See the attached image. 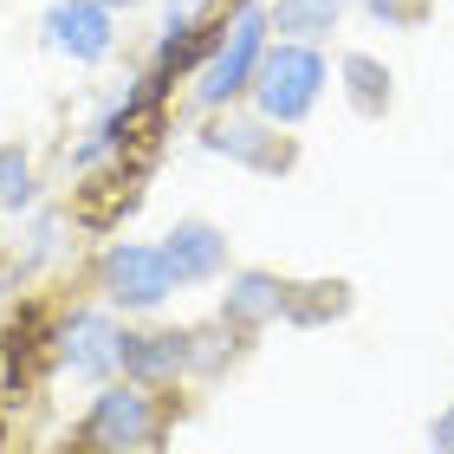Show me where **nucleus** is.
<instances>
[{
	"label": "nucleus",
	"instance_id": "1",
	"mask_svg": "<svg viewBox=\"0 0 454 454\" xmlns=\"http://www.w3.org/2000/svg\"><path fill=\"white\" fill-rule=\"evenodd\" d=\"M318 85H325V66H318V52H305V46H279L273 59H260V72H254L260 111L273 123L305 117L318 105Z\"/></svg>",
	"mask_w": 454,
	"mask_h": 454
},
{
	"label": "nucleus",
	"instance_id": "2",
	"mask_svg": "<svg viewBox=\"0 0 454 454\" xmlns=\"http://www.w3.org/2000/svg\"><path fill=\"white\" fill-rule=\"evenodd\" d=\"M260 39H266V13L260 7H240L234 27H227V39H221V52L208 59V72H201V105H221V98H234V91L254 85Z\"/></svg>",
	"mask_w": 454,
	"mask_h": 454
},
{
	"label": "nucleus",
	"instance_id": "3",
	"mask_svg": "<svg viewBox=\"0 0 454 454\" xmlns=\"http://www.w3.org/2000/svg\"><path fill=\"white\" fill-rule=\"evenodd\" d=\"M150 428H156V409H150L143 389H105V396L91 403L85 442L105 448V454H130V448L150 442Z\"/></svg>",
	"mask_w": 454,
	"mask_h": 454
},
{
	"label": "nucleus",
	"instance_id": "4",
	"mask_svg": "<svg viewBox=\"0 0 454 454\" xmlns=\"http://www.w3.org/2000/svg\"><path fill=\"white\" fill-rule=\"evenodd\" d=\"M46 33L59 52L72 59H105L111 52V13L105 0H59V7L46 13Z\"/></svg>",
	"mask_w": 454,
	"mask_h": 454
},
{
	"label": "nucleus",
	"instance_id": "5",
	"mask_svg": "<svg viewBox=\"0 0 454 454\" xmlns=\"http://www.w3.org/2000/svg\"><path fill=\"white\" fill-rule=\"evenodd\" d=\"M105 273H111V286H117L123 305H156V299L176 286L162 247H117V254L105 260Z\"/></svg>",
	"mask_w": 454,
	"mask_h": 454
},
{
	"label": "nucleus",
	"instance_id": "6",
	"mask_svg": "<svg viewBox=\"0 0 454 454\" xmlns=\"http://www.w3.org/2000/svg\"><path fill=\"white\" fill-rule=\"evenodd\" d=\"M59 350H66V364L78 377H105L111 364H123V332L98 312H78L66 332H59Z\"/></svg>",
	"mask_w": 454,
	"mask_h": 454
},
{
	"label": "nucleus",
	"instance_id": "7",
	"mask_svg": "<svg viewBox=\"0 0 454 454\" xmlns=\"http://www.w3.org/2000/svg\"><path fill=\"white\" fill-rule=\"evenodd\" d=\"M162 260H169V273H176V279H208L215 266L227 260V240L215 234V227L189 221V227H176V234H169V247H162Z\"/></svg>",
	"mask_w": 454,
	"mask_h": 454
},
{
	"label": "nucleus",
	"instance_id": "8",
	"mask_svg": "<svg viewBox=\"0 0 454 454\" xmlns=\"http://www.w3.org/2000/svg\"><path fill=\"white\" fill-rule=\"evenodd\" d=\"M286 312V286L266 279V273H247L234 286V299H227V318L234 325H260V318H279Z\"/></svg>",
	"mask_w": 454,
	"mask_h": 454
},
{
	"label": "nucleus",
	"instance_id": "9",
	"mask_svg": "<svg viewBox=\"0 0 454 454\" xmlns=\"http://www.w3.org/2000/svg\"><path fill=\"white\" fill-rule=\"evenodd\" d=\"M123 364L137 370V377H162V370L189 364V338L162 332V338H123Z\"/></svg>",
	"mask_w": 454,
	"mask_h": 454
},
{
	"label": "nucleus",
	"instance_id": "10",
	"mask_svg": "<svg viewBox=\"0 0 454 454\" xmlns=\"http://www.w3.org/2000/svg\"><path fill=\"white\" fill-rule=\"evenodd\" d=\"M332 20H338V0H279V7H273V27L293 33V39L332 33Z\"/></svg>",
	"mask_w": 454,
	"mask_h": 454
},
{
	"label": "nucleus",
	"instance_id": "11",
	"mask_svg": "<svg viewBox=\"0 0 454 454\" xmlns=\"http://www.w3.org/2000/svg\"><path fill=\"white\" fill-rule=\"evenodd\" d=\"M344 78H350L357 111H383L389 105V72L377 66V59H344Z\"/></svg>",
	"mask_w": 454,
	"mask_h": 454
},
{
	"label": "nucleus",
	"instance_id": "12",
	"mask_svg": "<svg viewBox=\"0 0 454 454\" xmlns=\"http://www.w3.org/2000/svg\"><path fill=\"white\" fill-rule=\"evenodd\" d=\"M215 150H227V156H247V162H260V169H279V162H286V150H266L254 123H234V130H215Z\"/></svg>",
	"mask_w": 454,
	"mask_h": 454
},
{
	"label": "nucleus",
	"instance_id": "13",
	"mask_svg": "<svg viewBox=\"0 0 454 454\" xmlns=\"http://www.w3.org/2000/svg\"><path fill=\"white\" fill-rule=\"evenodd\" d=\"M33 201V169L20 150H0V208H27Z\"/></svg>",
	"mask_w": 454,
	"mask_h": 454
},
{
	"label": "nucleus",
	"instance_id": "14",
	"mask_svg": "<svg viewBox=\"0 0 454 454\" xmlns=\"http://www.w3.org/2000/svg\"><path fill=\"white\" fill-rule=\"evenodd\" d=\"M370 7H377L383 20H422V7H428V0H370Z\"/></svg>",
	"mask_w": 454,
	"mask_h": 454
},
{
	"label": "nucleus",
	"instance_id": "15",
	"mask_svg": "<svg viewBox=\"0 0 454 454\" xmlns=\"http://www.w3.org/2000/svg\"><path fill=\"white\" fill-rule=\"evenodd\" d=\"M435 454H454V409L435 422Z\"/></svg>",
	"mask_w": 454,
	"mask_h": 454
},
{
	"label": "nucleus",
	"instance_id": "16",
	"mask_svg": "<svg viewBox=\"0 0 454 454\" xmlns=\"http://www.w3.org/2000/svg\"><path fill=\"white\" fill-rule=\"evenodd\" d=\"M105 7H130V0H105Z\"/></svg>",
	"mask_w": 454,
	"mask_h": 454
}]
</instances>
